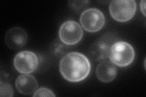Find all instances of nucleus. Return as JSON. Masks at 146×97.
<instances>
[{"label":"nucleus","instance_id":"obj_1","mask_svg":"<svg viewBox=\"0 0 146 97\" xmlns=\"http://www.w3.org/2000/svg\"><path fill=\"white\" fill-rule=\"evenodd\" d=\"M62 77L70 82L85 80L91 71V63L85 55L79 52H69L63 57L59 64Z\"/></svg>","mask_w":146,"mask_h":97},{"label":"nucleus","instance_id":"obj_2","mask_svg":"<svg viewBox=\"0 0 146 97\" xmlns=\"http://www.w3.org/2000/svg\"><path fill=\"white\" fill-rule=\"evenodd\" d=\"M135 57V50L130 43L117 41L110 47L108 57L115 65L126 67L133 63Z\"/></svg>","mask_w":146,"mask_h":97},{"label":"nucleus","instance_id":"obj_3","mask_svg":"<svg viewBox=\"0 0 146 97\" xmlns=\"http://www.w3.org/2000/svg\"><path fill=\"white\" fill-rule=\"evenodd\" d=\"M109 11L114 20L119 22H126L134 16L136 3L134 0H114L110 4Z\"/></svg>","mask_w":146,"mask_h":97},{"label":"nucleus","instance_id":"obj_4","mask_svg":"<svg viewBox=\"0 0 146 97\" xmlns=\"http://www.w3.org/2000/svg\"><path fill=\"white\" fill-rule=\"evenodd\" d=\"M83 28L89 32H96L101 30L106 23L104 13L98 9L91 8L85 10L80 17Z\"/></svg>","mask_w":146,"mask_h":97},{"label":"nucleus","instance_id":"obj_5","mask_svg":"<svg viewBox=\"0 0 146 97\" xmlns=\"http://www.w3.org/2000/svg\"><path fill=\"white\" fill-rule=\"evenodd\" d=\"M60 40L68 46L79 43L84 36V32L78 22L68 20L63 22L58 31Z\"/></svg>","mask_w":146,"mask_h":97},{"label":"nucleus","instance_id":"obj_6","mask_svg":"<svg viewBox=\"0 0 146 97\" xmlns=\"http://www.w3.org/2000/svg\"><path fill=\"white\" fill-rule=\"evenodd\" d=\"M16 70L21 73L33 72L38 66V58L34 52L24 50L18 53L13 59Z\"/></svg>","mask_w":146,"mask_h":97},{"label":"nucleus","instance_id":"obj_7","mask_svg":"<svg viewBox=\"0 0 146 97\" xmlns=\"http://www.w3.org/2000/svg\"><path fill=\"white\" fill-rule=\"evenodd\" d=\"M27 41V34L21 27H13L9 29L5 35V43L8 47L18 50L25 46Z\"/></svg>","mask_w":146,"mask_h":97},{"label":"nucleus","instance_id":"obj_8","mask_svg":"<svg viewBox=\"0 0 146 97\" xmlns=\"http://www.w3.org/2000/svg\"><path fill=\"white\" fill-rule=\"evenodd\" d=\"M38 84L35 77L29 73H23L18 76L15 87L18 92L23 95H31L37 89Z\"/></svg>","mask_w":146,"mask_h":97},{"label":"nucleus","instance_id":"obj_9","mask_svg":"<svg viewBox=\"0 0 146 97\" xmlns=\"http://www.w3.org/2000/svg\"><path fill=\"white\" fill-rule=\"evenodd\" d=\"M117 69L110 60L100 61L96 70V75L102 82H110L115 80L117 75Z\"/></svg>","mask_w":146,"mask_h":97},{"label":"nucleus","instance_id":"obj_10","mask_svg":"<svg viewBox=\"0 0 146 97\" xmlns=\"http://www.w3.org/2000/svg\"><path fill=\"white\" fill-rule=\"evenodd\" d=\"M111 46L102 40L96 41L90 47L88 55L89 58L94 61H102L109 57Z\"/></svg>","mask_w":146,"mask_h":97},{"label":"nucleus","instance_id":"obj_11","mask_svg":"<svg viewBox=\"0 0 146 97\" xmlns=\"http://www.w3.org/2000/svg\"><path fill=\"white\" fill-rule=\"evenodd\" d=\"M70 48L68 45L64 44L61 41H58L57 40L53 41L51 44L50 50L53 56L56 57H64L66 54H67Z\"/></svg>","mask_w":146,"mask_h":97},{"label":"nucleus","instance_id":"obj_12","mask_svg":"<svg viewBox=\"0 0 146 97\" xmlns=\"http://www.w3.org/2000/svg\"><path fill=\"white\" fill-rule=\"evenodd\" d=\"M13 95V90L12 87L9 83L1 81L0 82V96L1 97H12Z\"/></svg>","mask_w":146,"mask_h":97},{"label":"nucleus","instance_id":"obj_13","mask_svg":"<svg viewBox=\"0 0 146 97\" xmlns=\"http://www.w3.org/2000/svg\"><path fill=\"white\" fill-rule=\"evenodd\" d=\"M89 1H70L69 4L70 6L75 11H80L82 9H84L88 6Z\"/></svg>","mask_w":146,"mask_h":97},{"label":"nucleus","instance_id":"obj_14","mask_svg":"<svg viewBox=\"0 0 146 97\" xmlns=\"http://www.w3.org/2000/svg\"><path fill=\"white\" fill-rule=\"evenodd\" d=\"M33 96H56L54 92L46 87H41L36 89L34 92Z\"/></svg>","mask_w":146,"mask_h":97},{"label":"nucleus","instance_id":"obj_15","mask_svg":"<svg viewBox=\"0 0 146 97\" xmlns=\"http://www.w3.org/2000/svg\"><path fill=\"white\" fill-rule=\"evenodd\" d=\"M140 7L141 12L143 13L144 16H145V1L144 0L141 1L140 3Z\"/></svg>","mask_w":146,"mask_h":97}]
</instances>
